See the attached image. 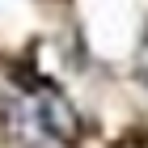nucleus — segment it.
<instances>
[{
	"label": "nucleus",
	"instance_id": "1",
	"mask_svg": "<svg viewBox=\"0 0 148 148\" xmlns=\"http://www.w3.org/2000/svg\"><path fill=\"white\" fill-rule=\"evenodd\" d=\"M38 119H42V127L51 131V136H59V140H68L72 131H76V119H72V106L59 97V93H47L42 97V106H38Z\"/></svg>",
	"mask_w": 148,
	"mask_h": 148
}]
</instances>
